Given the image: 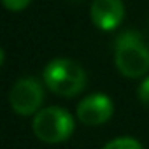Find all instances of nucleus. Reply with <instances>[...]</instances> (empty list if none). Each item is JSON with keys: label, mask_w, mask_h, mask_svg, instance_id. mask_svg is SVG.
<instances>
[{"label": "nucleus", "mask_w": 149, "mask_h": 149, "mask_svg": "<svg viewBox=\"0 0 149 149\" xmlns=\"http://www.w3.org/2000/svg\"><path fill=\"white\" fill-rule=\"evenodd\" d=\"M114 61L125 77L137 79L149 70V47L137 32L126 30L114 42Z\"/></svg>", "instance_id": "f257e3e1"}, {"label": "nucleus", "mask_w": 149, "mask_h": 149, "mask_svg": "<svg viewBox=\"0 0 149 149\" xmlns=\"http://www.w3.org/2000/svg\"><path fill=\"white\" fill-rule=\"evenodd\" d=\"M42 77L46 86L60 97H76L86 86L84 68L68 58L51 60L42 72Z\"/></svg>", "instance_id": "f03ea898"}, {"label": "nucleus", "mask_w": 149, "mask_h": 149, "mask_svg": "<svg viewBox=\"0 0 149 149\" xmlns=\"http://www.w3.org/2000/svg\"><path fill=\"white\" fill-rule=\"evenodd\" d=\"M32 128L39 140L46 144H60L72 135L74 118L61 107H46L35 114Z\"/></svg>", "instance_id": "7ed1b4c3"}, {"label": "nucleus", "mask_w": 149, "mask_h": 149, "mask_svg": "<svg viewBox=\"0 0 149 149\" xmlns=\"http://www.w3.org/2000/svg\"><path fill=\"white\" fill-rule=\"evenodd\" d=\"M44 102L42 84L35 77H21L9 91L11 109L19 116L37 114Z\"/></svg>", "instance_id": "20e7f679"}, {"label": "nucleus", "mask_w": 149, "mask_h": 149, "mask_svg": "<svg viewBox=\"0 0 149 149\" xmlns=\"http://www.w3.org/2000/svg\"><path fill=\"white\" fill-rule=\"evenodd\" d=\"M114 104L104 93H93L83 98L77 105V119L86 126H98L112 118Z\"/></svg>", "instance_id": "39448f33"}, {"label": "nucleus", "mask_w": 149, "mask_h": 149, "mask_svg": "<svg viewBox=\"0 0 149 149\" xmlns=\"http://www.w3.org/2000/svg\"><path fill=\"white\" fill-rule=\"evenodd\" d=\"M90 14L97 28L114 30L125 18V4L123 0H93Z\"/></svg>", "instance_id": "423d86ee"}, {"label": "nucleus", "mask_w": 149, "mask_h": 149, "mask_svg": "<svg viewBox=\"0 0 149 149\" xmlns=\"http://www.w3.org/2000/svg\"><path fill=\"white\" fill-rule=\"evenodd\" d=\"M104 149H144V147L133 137H118V139L109 140L104 146Z\"/></svg>", "instance_id": "0eeeda50"}, {"label": "nucleus", "mask_w": 149, "mask_h": 149, "mask_svg": "<svg viewBox=\"0 0 149 149\" xmlns=\"http://www.w3.org/2000/svg\"><path fill=\"white\" fill-rule=\"evenodd\" d=\"M137 97H139V100H140L144 105H149V77H146V79L140 83V86H139V90H137Z\"/></svg>", "instance_id": "6e6552de"}, {"label": "nucleus", "mask_w": 149, "mask_h": 149, "mask_svg": "<svg viewBox=\"0 0 149 149\" xmlns=\"http://www.w3.org/2000/svg\"><path fill=\"white\" fill-rule=\"evenodd\" d=\"M28 4H30V0H4V6H6L9 11H13V13L23 11Z\"/></svg>", "instance_id": "1a4fd4ad"}]
</instances>
